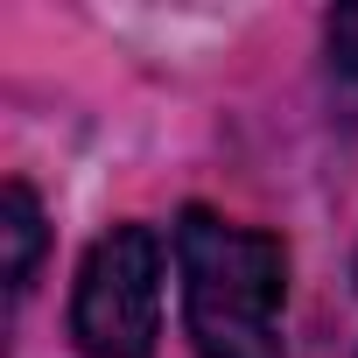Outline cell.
I'll return each instance as SVG.
<instances>
[{
    "label": "cell",
    "instance_id": "cell-1",
    "mask_svg": "<svg viewBox=\"0 0 358 358\" xmlns=\"http://www.w3.org/2000/svg\"><path fill=\"white\" fill-rule=\"evenodd\" d=\"M176 267H183V323L197 358H281L288 253L274 232L232 225L218 211H183Z\"/></svg>",
    "mask_w": 358,
    "mask_h": 358
},
{
    "label": "cell",
    "instance_id": "cell-2",
    "mask_svg": "<svg viewBox=\"0 0 358 358\" xmlns=\"http://www.w3.org/2000/svg\"><path fill=\"white\" fill-rule=\"evenodd\" d=\"M71 337L85 358H148L162 337V239L148 225H113L92 239L71 295Z\"/></svg>",
    "mask_w": 358,
    "mask_h": 358
},
{
    "label": "cell",
    "instance_id": "cell-3",
    "mask_svg": "<svg viewBox=\"0 0 358 358\" xmlns=\"http://www.w3.org/2000/svg\"><path fill=\"white\" fill-rule=\"evenodd\" d=\"M0 239H8V295H29L36 260H43V204L29 183L0 190Z\"/></svg>",
    "mask_w": 358,
    "mask_h": 358
},
{
    "label": "cell",
    "instance_id": "cell-4",
    "mask_svg": "<svg viewBox=\"0 0 358 358\" xmlns=\"http://www.w3.org/2000/svg\"><path fill=\"white\" fill-rule=\"evenodd\" d=\"M323 57H330V106H337V120H358V8H337L323 22Z\"/></svg>",
    "mask_w": 358,
    "mask_h": 358
}]
</instances>
